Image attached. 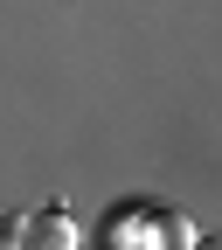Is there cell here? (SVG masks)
Instances as JSON below:
<instances>
[{
	"label": "cell",
	"mask_w": 222,
	"mask_h": 250,
	"mask_svg": "<svg viewBox=\"0 0 222 250\" xmlns=\"http://www.w3.org/2000/svg\"><path fill=\"white\" fill-rule=\"evenodd\" d=\"M35 243H77V229H70V215H49V223H42V236Z\"/></svg>",
	"instance_id": "obj_1"
}]
</instances>
